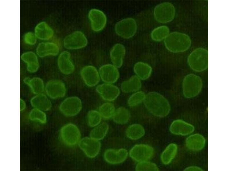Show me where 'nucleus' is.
<instances>
[{
	"label": "nucleus",
	"mask_w": 228,
	"mask_h": 171,
	"mask_svg": "<svg viewBox=\"0 0 228 171\" xmlns=\"http://www.w3.org/2000/svg\"><path fill=\"white\" fill-rule=\"evenodd\" d=\"M144 102L147 110L156 116L165 117L170 112V106L169 102L163 96L157 92L148 93L146 95Z\"/></svg>",
	"instance_id": "obj_1"
},
{
	"label": "nucleus",
	"mask_w": 228,
	"mask_h": 171,
	"mask_svg": "<svg viewBox=\"0 0 228 171\" xmlns=\"http://www.w3.org/2000/svg\"><path fill=\"white\" fill-rule=\"evenodd\" d=\"M164 42L166 48L174 53L186 51L190 48L191 44V39L188 35L177 32L169 34L164 39Z\"/></svg>",
	"instance_id": "obj_2"
},
{
	"label": "nucleus",
	"mask_w": 228,
	"mask_h": 171,
	"mask_svg": "<svg viewBox=\"0 0 228 171\" xmlns=\"http://www.w3.org/2000/svg\"><path fill=\"white\" fill-rule=\"evenodd\" d=\"M188 62L190 67L195 71H203L208 67V53L203 48H198L189 55Z\"/></svg>",
	"instance_id": "obj_3"
},
{
	"label": "nucleus",
	"mask_w": 228,
	"mask_h": 171,
	"mask_svg": "<svg viewBox=\"0 0 228 171\" xmlns=\"http://www.w3.org/2000/svg\"><path fill=\"white\" fill-rule=\"evenodd\" d=\"M202 86L201 78L193 74L187 75L184 78L182 84L183 93L187 98L195 97L200 92Z\"/></svg>",
	"instance_id": "obj_4"
},
{
	"label": "nucleus",
	"mask_w": 228,
	"mask_h": 171,
	"mask_svg": "<svg viewBox=\"0 0 228 171\" xmlns=\"http://www.w3.org/2000/svg\"><path fill=\"white\" fill-rule=\"evenodd\" d=\"M61 138L63 142L70 146H75L80 140L81 134L78 127L69 123L63 126L60 132Z\"/></svg>",
	"instance_id": "obj_5"
},
{
	"label": "nucleus",
	"mask_w": 228,
	"mask_h": 171,
	"mask_svg": "<svg viewBox=\"0 0 228 171\" xmlns=\"http://www.w3.org/2000/svg\"><path fill=\"white\" fill-rule=\"evenodd\" d=\"M175 15V9L171 3L165 2L157 5L154 8V15L158 22L164 23L171 21Z\"/></svg>",
	"instance_id": "obj_6"
},
{
	"label": "nucleus",
	"mask_w": 228,
	"mask_h": 171,
	"mask_svg": "<svg viewBox=\"0 0 228 171\" xmlns=\"http://www.w3.org/2000/svg\"><path fill=\"white\" fill-rule=\"evenodd\" d=\"M137 29L136 21L132 18H125L119 21L115 27L117 34L126 39L133 37L136 32Z\"/></svg>",
	"instance_id": "obj_7"
},
{
	"label": "nucleus",
	"mask_w": 228,
	"mask_h": 171,
	"mask_svg": "<svg viewBox=\"0 0 228 171\" xmlns=\"http://www.w3.org/2000/svg\"><path fill=\"white\" fill-rule=\"evenodd\" d=\"M82 107V101L76 96L68 97L60 104L59 109L61 113L67 117H72L77 115Z\"/></svg>",
	"instance_id": "obj_8"
},
{
	"label": "nucleus",
	"mask_w": 228,
	"mask_h": 171,
	"mask_svg": "<svg viewBox=\"0 0 228 171\" xmlns=\"http://www.w3.org/2000/svg\"><path fill=\"white\" fill-rule=\"evenodd\" d=\"M87 40L84 35L80 31H75L65 37L63 40L64 46L69 50H76L85 47Z\"/></svg>",
	"instance_id": "obj_9"
},
{
	"label": "nucleus",
	"mask_w": 228,
	"mask_h": 171,
	"mask_svg": "<svg viewBox=\"0 0 228 171\" xmlns=\"http://www.w3.org/2000/svg\"><path fill=\"white\" fill-rule=\"evenodd\" d=\"M78 145L85 155L90 158L96 156L101 148V144L99 140L91 137L81 139L78 142Z\"/></svg>",
	"instance_id": "obj_10"
},
{
	"label": "nucleus",
	"mask_w": 228,
	"mask_h": 171,
	"mask_svg": "<svg viewBox=\"0 0 228 171\" xmlns=\"http://www.w3.org/2000/svg\"><path fill=\"white\" fill-rule=\"evenodd\" d=\"M154 154V150L151 146L145 144H136L129 152L130 157L137 162L147 161L151 158Z\"/></svg>",
	"instance_id": "obj_11"
},
{
	"label": "nucleus",
	"mask_w": 228,
	"mask_h": 171,
	"mask_svg": "<svg viewBox=\"0 0 228 171\" xmlns=\"http://www.w3.org/2000/svg\"><path fill=\"white\" fill-rule=\"evenodd\" d=\"M92 29L95 32L102 30L105 28L107 18L105 14L101 11L95 9H91L88 14Z\"/></svg>",
	"instance_id": "obj_12"
},
{
	"label": "nucleus",
	"mask_w": 228,
	"mask_h": 171,
	"mask_svg": "<svg viewBox=\"0 0 228 171\" xmlns=\"http://www.w3.org/2000/svg\"><path fill=\"white\" fill-rule=\"evenodd\" d=\"M47 95L52 99H56L64 97L66 89L64 83L61 81L54 80L48 81L45 87Z\"/></svg>",
	"instance_id": "obj_13"
},
{
	"label": "nucleus",
	"mask_w": 228,
	"mask_h": 171,
	"mask_svg": "<svg viewBox=\"0 0 228 171\" xmlns=\"http://www.w3.org/2000/svg\"><path fill=\"white\" fill-rule=\"evenodd\" d=\"M81 76L85 84L89 87L96 85L100 80V76L94 66L88 65L84 67L80 72Z\"/></svg>",
	"instance_id": "obj_14"
},
{
	"label": "nucleus",
	"mask_w": 228,
	"mask_h": 171,
	"mask_svg": "<svg viewBox=\"0 0 228 171\" xmlns=\"http://www.w3.org/2000/svg\"><path fill=\"white\" fill-rule=\"evenodd\" d=\"M96 91L103 99L108 101L115 100L120 93L119 89L117 87L107 83L97 85Z\"/></svg>",
	"instance_id": "obj_15"
},
{
	"label": "nucleus",
	"mask_w": 228,
	"mask_h": 171,
	"mask_svg": "<svg viewBox=\"0 0 228 171\" xmlns=\"http://www.w3.org/2000/svg\"><path fill=\"white\" fill-rule=\"evenodd\" d=\"M101 79L107 83H115L119 77V73L117 68L114 65L107 64L101 66L99 70Z\"/></svg>",
	"instance_id": "obj_16"
},
{
	"label": "nucleus",
	"mask_w": 228,
	"mask_h": 171,
	"mask_svg": "<svg viewBox=\"0 0 228 171\" xmlns=\"http://www.w3.org/2000/svg\"><path fill=\"white\" fill-rule=\"evenodd\" d=\"M128 155L127 151L124 148L118 150L109 149L106 150L104 154V158L107 163L117 164L123 162Z\"/></svg>",
	"instance_id": "obj_17"
},
{
	"label": "nucleus",
	"mask_w": 228,
	"mask_h": 171,
	"mask_svg": "<svg viewBox=\"0 0 228 171\" xmlns=\"http://www.w3.org/2000/svg\"><path fill=\"white\" fill-rule=\"evenodd\" d=\"M70 57V53L66 51L62 52L58 57V65L60 71L64 74H69L74 71L75 67Z\"/></svg>",
	"instance_id": "obj_18"
},
{
	"label": "nucleus",
	"mask_w": 228,
	"mask_h": 171,
	"mask_svg": "<svg viewBox=\"0 0 228 171\" xmlns=\"http://www.w3.org/2000/svg\"><path fill=\"white\" fill-rule=\"evenodd\" d=\"M194 127L190 124L181 120H177L171 124L170 128L172 133L177 135H186L193 132Z\"/></svg>",
	"instance_id": "obj_19"
},
{
	"label": "nucleus",
	"mask_w": 228,
	"mask_h": 171,
	"mask_svg": "<svg viewBox=\"0 0 228 171\" xmlns=\"http://www.w3.org/2000/svg\"><path fill=\"white\" fill-rule=\"evenodd\" d=\"M125 52L124 46L120 43L115 44L111 48L110 58L113 65L117 68H120L122 66Z\"/></svg>",
	"instance_id": "obj_20"
},
{
	"label": "nucleus",
	"mask_w": 228,
	"mask_h": 171,
	"mask_svg": "<svg viewBox=\"0 0 228 171\" xmlns=\"http://www.w3.org/2000/svg\"><path fill=\"white\" fill-rule=\"evenodd\" d=\"M59 48L56 43L50 42H42L39 43L36 48V52L40 57L48 56H56L59 53Z\"/></svg>",
	"instance_id": "obj_21"
},
{
	"label": "nucleus",
	"mask_w": 228,
	"mask_h": 171,
	"mask_svg": "<svg viewBox=\"0 0 228 171\" xmlns=\"http://www.w3.org/2000/svg\"><path fill=\"white\" fill-rule=\"evenodd\" d=\"M32 105L35 108L47 111L51 108V103L47 97L42 93L36 95L30 100Z\"/></svg>",
	"instance_id": "obj_22"
},
{
	"label": "nucleus",
	"mask_w": 228,
	"mask_h": 171,
	"mask_svg": "<svg viewBox=\"0 0 228 171\" xmlns=\"http://www.w3.org/2000/svg\"><path fill=\"white\" fill-rule=\"evenodd\" d=\"M54 32L52 28L45 22L38 23L34 30V34L36 37L42 40H48L53 36Z\"/></svg>",
	"instance_id": "obj_23"
},
{
	"label": "nucleus",
	"mask_w": 228,
	"mask_h": 171,
	"mask_svg": "<svg viewBox=\"0 0 228 171\" xmlns=\"http://www.w3.org/2000/svg\"><path fill=\"white\" fill-rule=\"evenodd\" d=\"M205 140L201 135L198 134L192 135L187 139L186 143L187 147L193 150H199L204 147Z\"/></svg>",
	"instance_id": "obj_24"
},
{
	"label": "nucleus",
	"mask_w": 228,
	"mask_h": 171,
	"mask_svg": "<svg viewBox=\"0 0 228 171\" xmlns=\"http://www.w3.org/2000/svg\"><path fill=\"white\" fill-rule=\"evenodd\" d=\"M22 60L27 65V69L31 73H34L38 70L39 64L36 54L32 52H28L23 54L21 56Z\"/></svg>",
	"instance_id": "obj_25"
},
{
	"label": "nucleus",
	"mask_w": 228,
	"mask_h": 171,
	"mask_svg": "<svg viewBox=\"0 0 228 171\" xmlns=\"http://www.w3.org/2000/svg\"><path fill=\"white\" fill-rule=\"evenodd\" d=\"M141 86L140 79L137 76H134L122 83L121 89L124 92L130 93L138 90Z\"/></svg>",
	"instance_id": "obj_26"
},
{
	"label": "nucleus",
	"mask_w": 228,
	"mask_h": 171,
	"mask_svg": "<svg viewBox=\"0 0 228 171\" xmlns=\"http://www.w3.org/2000/svg\"><path fill=\"white\" fill-rule=\"evenodd\" d=\"M134 70L139 78L144 80L149 77L152 72V69L147 64L139 62L135 65Z\"/></svg>",
	"instance_id": "obj_27"
},
{
	"label": "nucleus",
	"mask_w": 228,
	"mask_h": 171,
	"mask_svg": "<svg viewBox=\"0 0 228 171\" xmlns=\"http://www.w3.org/2000/svg\"><path fill=\"white\" fill-rule=\"evenodd\" d=\"M24 82L29 86L32 92L36 95L42 93L45 89L43 82L40 78H27L24 79Z\"/></svg>",
	"instance_id": "obj_28"
},
{
	"label": "nucleus",
	"mask_w": 228,
	"mask_h": 171,
	"mask_svg": "<svg viewBox=\"0 0 228 171\" xmlns=\"http://www.w3.org/2000/svg\"><path fill=\"white\" fill-rule=\"evenodd\" d=\"M126 135L129 139L136 140L141 138L145 134V130L141 125L133 124L129 126L127 129Z\"/></svg>",
	"instance_id": "obj_29"
},
{
	"label": "nucleus",
	"mask_w": 228,
	"mask_h": 171,
	"mask_svg": "<svg viewBox=\"0 0 228 171\" xmlns=\"http://www.w3.org/2000/svg\"><path fill=\"white\" fill-rule=\"evenodd\" d=\"M130 117V113L129 110L123 107L117 109L112 117L114 122L119 124H126L129 121Z\"/></svg>",
	"instance_id": "obj_30"
},
{
	"label": "nucleus",
	"mask_w": 228,
	"mask_h": 171,
	"mask_svg": "<svg viewBox=\"0 0 228 171\" xmlns=\"http://www.w3.org/2000/svg\"><path fill=\"white\" fill-rule=\"evenodd\" d=\"M177 146L174 143L169 144L163 151L161 156V159L165 164L170 163L175 157L177 153Z\"/></svg>",
	"instance_id": "obj_31"
},
{
	"label": "nucleus",
	"mask_w": 228,
	"mask_h": 171,
	"mask_svg": "<svg viewBox=\"0 0 228 171\" xmlns=\"http://www.w3.org/2000/svg\"><path fill=\"white\" fill-rule=\"evenodd\" d=\"M109 129L108 124L105 122L99 124L91 131L90 137L99 140L103 139L107 134Z\"/></svg>",
	"instance_id": "obj_32"
},
{
	"label": "nucleus",
	"mask_w": 228,
	"mask_h": 171,
	"mask_svg": "<svg viewBox=\"0 0 228 171\" xmlns=\"http://www.w3.org/2000/svg\"><path fill=\"white\" fill-rule=\"evenodd\" d=\"M169 28L166 26H161L154 29L151 33L152 39L156 42H160L164 39L169 34Z\"/></svg>",
	"instance_id": "obj_33"
},
{
	"label": "nucleus",
	"mask_w": 228,
	"mask_h": 171,
	"mask_svg": "<svg viewBox=\"0 0 228 171\" xmlns=\"http://www.w3.org/2000/svg\"><path fill=\"white\" fill-rule=\"evenodd\" d=\"M115 107L112 103L107 102L102 104L99 107V112L101 117L105 119L112 117L115 112Z\"/></svg>",
	"instance_id": "obj_34"
},
{
	"label": "nucleus",
	"mask_w": 228,
	"mask_h": 171,
	"mask_svg": "<svg viewBox=\"0 0 228 171\" xmlns=\"http://www.w3.org/2000/svg\"><path fill=\"white\" fill-rule=\"evenodd\" d=\"M101 116L99 112L91 110L88 113L87 119L89 125L91 127H95L100 123L101 120Z\"/></svg>",
	"instance_id": "obj_35"
},
{
	"label": "nucleus",
	"mask_w": 228,
	"mask_h": 171,
	"mask_svg": "<svg viewBox=\"0 0 228 171\" xmlns=\"http://www.w3.org/2000/svg\"><path fill=\"white\" fill-rule=\"evenodd\" d=\"M29 117L31 120L37 121L42 123H45L46 121V114L43 111L36 108H34L30 111Z\"/></svg>",
	"instance_id": "obj_36"
},
{
	"label": "nucleus",
	"mask_w": 228,
	"mask_h": 171,
	"mask_svg": "<svg viewBox=\"0 0 228 171\" xmlns=\"http://www.w3.org/2000/svg\"><path fill=\"white\" fill-rule=\"evenodd\" d=\"M146 95L142 91L136 92L132 95L129 98L128 103L131 107L136 106L144 101Z\"/></svg>",
	"instance_id": "obj_37"
},
{
	"label": "nucleus",
	"mask_w": 228,
	"mask_h": 171,
	"mask_svg": "<svg viewBox=\"0 0 228 171\" xmlns=\"http://www.w3.org/2000/svg\"><path fill=\"white\" fill-rule=\"evenodd\" d=\"M136 171H158L159 169L154 163L147 161L139 162L135 167Z\"/></svg>",
	"instance_id": "obj_38"
},
{
	"label": "nucleus",
	"mask_w": 228,
	"mask_h": 171,
	"mask_svg": "<svg viewBox=\"0 0 228 171\" xmlns=\"http://www.w3.org/2000/svg\"><path fill=\"white\" fill-rule=\"evenodd\" d=\"M36 36L32 33L28 32L26 33L24 36L25 42L29 45L34 44L36 42Z\"/></svg>",
	"instance_id": "obj_39"
},
{
	"label": "nucleus",
	"mask_w": 228,
	"mask_h": 171,
	"mask_svg": "<svg viewBox=\"0 0 228 171\" xmlns=\"http://www.w3.org/2000/svg\"><path fill=\"white\" fill-rule=\"evenodd\" d=\"M202 170L200 168L194 166L189 167L185 169L186 171H201Z\"/></svg>",
	"instance_id": "obj_40"
},
{
	"label": "nucleus",
	"mask_w": 228,
	"mask_h": 171,
	"mask_svg": "<svg viewBox=\"0 0 228 171\" xmlns=\"http://www.w3.org/2000/svg\"><path fill=\"white\" fill-rule=\"evenodd\" d=\"M26 107V103L25 101L22 99H20V111L23 110Z\"/></svg>",
	"instance_id": "obj_41"
}]
</instances>
